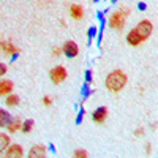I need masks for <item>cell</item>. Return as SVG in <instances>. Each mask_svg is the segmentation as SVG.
<instances>
[{
    "label": "cell",
    "instance_id": "obj_1",
    "mask_svg": "<svg viewBox=\"0 0 158 158\" xmlns=\"http://www.w3.org/2000/svg\"><path fill=\"white\" fill-rule=\"evenodd\" d=\"M127 74L120 70H115L112 73L108 74L106 77V89L111 92H120L125 85H127Z\"/></svg>",
    "mask_w": 158,
    "mask_h": 158
},
{
    "label": "cell",
    "instance_id": "obj_2",
    "mask_svg": "<svg viewBox=\"0 0 158 158\" xmlns=\"http://www.w3.org/2000/svg\"><path fill=\"white\" fill-rule=\"evenodd\" d=\"M130 15V10L128 8H122L120 11L114 13V15L109 18V25L112 29H117V30H122L123 29V24H125V16Z\"/></svg>",
    "mask_w": 158,
    "mask_h": 158
},
{
    "label": "cell",
    "instance_id": "obj_3",
    "mask_svg": "<svg viewBox=\"0 0 158 158\" xmlns=\"http://www.w3.org/2000/svg\"><path fill=\"white\" fill-rule=\"evenodd\" d=\"M135 30H136V33L139 35L141 41H146V40L152 35L153 25H152V22H150V21H141V22L136 25V27H135Z\"/></svg>",
    "mask_w": 158,
    "mask_h": 158
},
{
    "label": "cell",
    "instance_id": "obj_4",
    "mask_svg": "<svg viewBox=\"0 0 158 158\" xmlns=\"http://www.w3.org/2000/svg\"><path fill=\"white\" fill-rule=\"evenodd\" d=\"M65 77H67V70H65L63 67H60V65L51 70V79H52L54 84H60Z\"/></svg>",
    "mask_w": 158,
    "mask_h": 158
},
{
    "label": "cell",
    "instance_id": "obj_5",
    "mask_svg": "<svg viewBox=\"0 0 158 158\" xmlns=\"http://www.w3.org/2000/svg\"><path fill=\"white\" fill-rule=\"evenodd\" d=\"M92 117H94V122L95 123H103L104 120H106L108 117V108H98L94 111V114H92Z\"/></svg>",
    "mask_w": 158,
    "mask_h": 158
},
{
    "label": "cell",
    "instance_id": "obj_6",
    "mask_svg": "<svg viewBox=\"0 0 158 158\" xmlns=\"http://www.w3.org/2000/svg\"><path fill=\"white\" fill-rule=\"evenodd\" d=\"M77 52H79V49H77V46H76L74 41H67V43L63 44V54H65V56L76 57Z\"/></svg>",
    "mask_w": 158,
    "mask_h": 158
},
{
    "label": "cell",
    "instance_id": "obj_7",
    "mask_svg": "<svg viewBox=\"0 0 158 158\" xmlns=\"http://www.w3.org/2000/svg\"><path fill=\"white\" fill-rule=\"evenodd\" d=\"M0 52L5 56H11L15 54V52H18V48L13 46L10 41H3V40H0Z\"/></svg>",
    "mask_w": 158,
    "mask_h": 158
},
{
    "label": "cell",
    "instance_id": "obj_8",
    "mask_svg": "<svg viewBox=\"0 0 158 158\" xmlns=\"http://www.w3.org/2000/svg\"><path fill=\"white\" fill-rule=\"evenodd\" d=\"M30 158H44L46 156V147L44 146H33L29 152Z\"/></svg>",
    "mask_w": 158,
    "mask_h": 158
},
{
    "label": "cell",
    "instance_id": "obj_9",
    "mask_svg": "<svg viewBox=\"0 0 158 158\" xmlns=\"http://www.w3.org/2000/svg\"><path fill=\"white\" fill-rule=\"evenodd\" d=\"M6 158H21L22 156V147L15 144V146H10L8 147V152L5 153Z\"/></svg>",
    "mask_w": 158,
    "mask_h": 158
},
{
    "label": "cell",
    "instance_id": "obj_10",
    "mask_svg": "<svg viewBox=\"0 0 158 158\" xmlns=\"http://www.w3.org/2000/svg\"><path fill=\"white\" fill-rule=\"evenodd\" d=\"M13 90V82L8 79H2L0 81V95H6Z\"/></svg>",
    "mask_w": 158,
    "mask_h": 158
},
{
    "label": "cell",
    "instance_id": "obj_11",
    "mask_svg": "<svg viewBox=\"0 0 158 158\" xmlns=\"http://www.w3.org/2000/svg\"><path fill=\"white\" fill-rule=\"evenodd\" d=\"M127 41H128L131 46H138L139 43H142V41H141V38H139V35L136 33L135 29H133V30H130V33H128V36H127Z\"/></svg>",
    "mask_w": 158,
    "mask_h": 158
},
{
    "label": "cell",
    "instance_id": "obj_12",
    "mask_svg": "<svg viewBox=\"0 0 158 158\" xmlns=\"http://www.w3.org/2000/svg\"><path fill=\"white\" fill-rule=\"evenodd\" d=\"M71 16L74 18V19H81L82 16H84V10H82V6H79V5H71Z\"/></svg>",
    "mask_w": 158,
    "mask_h": 158
},
{
    "label": "cell",
    "instance_id": "obj_13",
    "mask_svg": "<svg viewBox=\"0 0 158 158\" xmlns=\"http://www.w3.org/2000/svg\"><path fill=\"white\" fill-rule=\"evenodd\" d=\"M10 122H11V115L6 111L0 109V127H8Z\"/></svg>",
    "mask_w": 158,
    "mask_h": 158
},
{
    "label": "cell",
    "instance_id": "obj_14",
    "mask_svg": "<svg viewBox=\"0 0 158 158\" xmlns=\"http://www.w3.org/2000/svg\"><path fill=\"white\" fill-rule=\"evenodd\" d=\"M21 127H22V125H21V120H19V118H15V120H11V122L8 123V130L11 131V133H15V131H18Z\"/></svg>",
    "mask_w": 158,
    "mask_h": 158
},
{
    "label": "cell",
    "instance_id": "obj_15",
    "mask_svg": "<svg viewBox=\"0 0 158 158\" xmlns=\"http://www.w3.org/2000/svg\"><path fill=\"white\" fill-rule=\"evenodd\" d=\"M10 146V138L6 135H0V152H3Z\"/></svg>",
    "mask_w": 158,
    "mask_h": 158
},
{
    "label": "cell",
    "instance_id": "obj_16",
    "mask_svg": "<svg viewBox=\"0 0 158 158\" xmlns=\"http://www.w3.org/2000/svg\"><path fill=\"white\" fill-rule=\"evenodd\" d=\"M18 103H19V97L18 95H10L6 98V104H8V106H16Z\"/></svg>",
    "mask_w": 158,
    "mask_h": 158
},
{
    "label": "cell",
    "instance_id": "obj_17",
    "mask_svg": "<svg viewBox=\"0 0 158 158\" xmlns=\"http://www.w3.org/2000/svg\"><path fill=\"white\" fill-rule=\"evenodd\" d=\"M32 125H33V120H27V122H25V123H22V131H24V133H29V131L32 130Z\"/></svg>",
    "mask_w": 158,
    "mask_h": 158
},
{
    "label": "cell",
    "instance_id": "obj_18",
    "mask_svg": "<svg viewBox=\"0 0 158 158\" xmlns=\"http://www.w3.org/2000/svg\"><path fill=\"white\" fill-rule=\"evenodd\" d=\"M74 156H77V158H85V156H89V153H87L85 150H76V152H74Z\"/></svg>",
    "mask_w": 158,
    "mask_h": 158
},
{
    "label": "cell",
    "instance_id": "obj_19",
    "mask_svg": "<svg viewBox=\"0 0 158 158\" xmlns=\"http://www.w3.org/2000/svg\"><path fill=\"white\" fill-rule=\"evenodd\" d=\"M5 73H6V67H5L3 63H0V76H3Z\"/></svg>",
    "mask_w": 158,
    "mask_h": 158
},
{
    "label": "cell",
    "instance_id": "obj_20",
    "mask_svg": "<svg viewBox=\"0 0 158 158\" xmlns=\"http://www.w3.org/2000/svg\"><path fill=\"white\" fill-rule=\"evenodd\" d=\"M43 103H44V104H46V106H49V104H51V103H52V100H51V98H49V97H44V98H43Z\"/></svg>",
    "mask_w": 158,
    "mask_h": 158
}]
</instances>
